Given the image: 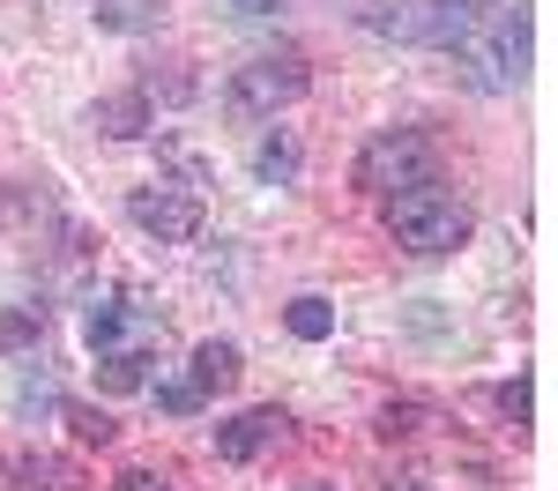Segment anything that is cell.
I'll return each instance as SVG.
<instances>
[{"label":"cell","mask_w":558,"mask_h":491,"mask_svg":"<svg viewBox=\"0 0 558 491\" xmlns=\"http://www.w3.org/2000/svg\"><path fill=\"white\" fill-rule=\"evenodd\" d=\"M157 409H172V417H194V409H209V395H202L194 380H157Z\"/></svg>","instance_id":"cell-17"},{"label":"cell","mask_w":558,"mask_h":491,"mask_svg":"<svg viewBox=\"0 0 558 491\" xmlns=\"http://www.w3.org/2000/svg\"><path fill=\"white\" fill-rule=\"evenodd\" d=\"M439 157H432V134L425 127H380L365 149H357V164H350V179L365 186V194H402V186H417V179H439L432 172Z\"/></svg>","instance_id":"cell-5"},{"label":"cell","mask_w":558,"mask_h":491,"mask_svg":"<svg viewBox=\"0 0 558 491\" xmlns=\"http://www.w3.org/2000/svg\"><path fill=\"white\" fill-rule=\"evenodd\" d=\"M454 67L476 97H507V89L529 83V8L507 0V8H484L470 23V38L454 45Z\"/></svg>","instance_id":"cell-1"},{"label":"cell","mask_w":558,"mask_h":491,"mask_svg":"<svg viewBox=\"0 0 558 491\" xmlns=\"http://www.w3.org/2000/svg\"><path fill=\"white\" fill-rule=\"evenodd\" d=\"M283 328H291L299 343H328V335H336V306L305 291V298H291V306H283Z\"/></svg>","instance_id":"cell-13"},{"label":"cell","mask_w":558,"mask_h":491,"mask_svg":"<svg viewBox=\"0 0 558 491\" xmlns=\"http://www.w3.org/2000/svg\"><path fill=\"white\" fill-rule=\"evenodd\" d=\"M299 491H328V484H299Z\"/></svg>","instance_id":"cell-23"},{"label":"cell","mask_w":558,"mask_h":491,"mask_svg":"<svg viewBox=\"0 0 558 491\" xmlns=\"http://www.w3.org/2000/svg\"><path fill=\"white\" fill-rule=\"evenodd\" d=\"M484 15V0H365L357 23L387 45H454L470 38V23Z\"/></svg>","instance_id":"cell-3"},{"label":"cell","mask_w":558,"mask_h":491,"mask_svg":"<svg viewBox=\"0 0 558 491\" xmlns=\"http://www.w3.org/2000/svg\"><path fill=\"white\" fill-rule=\"evenodd\" d=\"M128 217L134 231H149L157 246H186V238H202V223H209V209H202V194L194 186H134L128 194Z\"/></svg>","instance_id":"cell-6"},{"label":"cell","mask_w":558,"mask_h":491,"mask_svg":"<svg viewBox=\"0 0 558 491\" xmlns=\"http://www.w3.org/2000/svg\"><path fill=\"white\" fill-rule=\"evenodd\" d=\"M283 432H291V417H283L276 402L239 409V417H223V425H216V462H254V454H268Z\"/></svg>","instance_id":"cell-7"},{"label":"cell","mask_w":558,"mask_h":491,"mask_svg":"<svg viewBox=\"0 0 558 491\" xmlns=\"http://www.w3.org/2000/svg\"><path fill=\"white\" fill-rule=\"evenodd\" d=\"M89 127L105 134V142H142V134L157 127L149 89H112V97H97V105H89Z\"/></svg>","instance_id":"cell-8"},{"label":"cell","mask_w":558,"mask_h":491,"mask_svg":"<svg viewBox=\"0 0 558 491\" xmlns=\"http://www.w3.org/2000/svg\"><path fill=\"white\" fill-rule=\"evenodd\" d=\"M216 8H231V15H276L283 0H216Z\"/></svg>","instance_id":"cell-21"},{"label":"cell","mask_w":558,"mask_h":491,"mask_svg":"<svg viewBox=\"0 0 558 491\" xmlns=\"http://www.w3.org/2000/svg\"><path fill=\"white\" fill-rule=\"evenodd\" d=\"M305 60L299 52H260L246 67H231V83H223V112L231 120H276L283 105H299L305 97Z\"/></svg>","instance_id":"cell-4"},{"label":"cell","mask_w":558,"mask_h":491,"mask_svg":"<svg viewBox=\"0 0 558 491\" xmlns=\"http://www.w3.org/2000/svg\"><path fill=\"white\" fill-rule=\"evenodd\" d=\"M38 335H45V306H0V357L38 351Z\"/></svg>","instance_id":"cell-14"},{"label":"cell","mask_w":558,"mask_h":491,"mask_svg":"<svg viewBox=\"0 0 558 491\" xmlns=\"http://www.w3.org/2000/svg\"><path fill=\"white\" fill-rule=\"evenodd\" d=\"M387 491H425V484H417V477H410V484H387Z\"/></svg>","instance_id":"cell-22"},{"label":"cell","mask_w":558,"mask_h":491,"mask_svg":"<svg viewBox=\"0 0 558 491\" xmlns=\"http://www.w3.org/2000/svg\"><path fill=\"white\" fill-rule=\"evenodd\" d=\"M0 477L8 491H75V469L60 454H15V462H0Z\"/></svg>","instance_id":"cell-10"},{"label":"cell","mask_w":558,"mask_h":491,"mask_svg":"<svg viewBox=\"0 0 558 491\" xmlns=\"http://www.w3.org/2000/svg\"><path fill=\"white\" fill-rule=\"evenodd\" d=\"M89 15H97V30H112V38H142V30L165 23V0H97Z\"/></svg>","instance_id":"cell-11"},{"label":"cell","mask_w":558,"mask_h":491,"mask_svg":"<svg viewBox=\"0 0 558 491\" xmlns=\"http://www.w3.org/2000/svg\"><path fill=\"white\" fill-rule=\"evenodd\" d=\"M499 409H507V425H529V380H507V388H499Z\"/></svg>","instance_id":"cell-18"},{"label":"cell","mask_w":558,"mask_h":491,"mask_svg":"<svg viewBox=\"0 0 558 491\" xmlns=\"http://www.w3.org/2000/svg\"><path fill=\"white\" fill-rule=\"evenodd\" d=\"M239 372H246V357H239V343H223V335L194 343V357H186V380H194L202 395H223V388H239Z\"/></svg>","instance_id":"cell-9"},{"label":"cell","mask_w":558,"mask_h":491,"mask_svg":"<svg viewBox=\"0 0 558 491\" xmlns=\"http://www.w3.org/2000/svg\"><path fill=\"white\" fill-rule=\"evenodd\" d=\"M387 238H395L402 254H417V261H447V254L470 246V209H462L454 186L417 179V186L387 194Z\"/></svg>","instance_id":"cell-2"},{"label":"cell","mask_w":558,"mask_h":491,"mask_svg":"<svg viewBox=\"0 0 558 491\" xmlns=\"http://www.w3.org/2000/svg\"><path fill=\"white\" fill-rule=\"evenodd\" d=\"M380 432H387V440H402V432H417V409H387V417H380Z\"/></svg>","instance_id":"cell-20"},{"label":"cell","mask_w":558,"mask_h":491,"mask_svg":"<svg viewBox=\"0 0 558 491\" xmlns=\"http://www.w3.org/2000/svg\"><path fill=\"white\" fill-rule=\"evenodd\" d=\"M112 491H172V477H165V469H120Z\"/></svg>","instance_id":"cell-19"},{"label":"cell","mask_w":558,"mask_h":491,"mask_svg":"<svg viewBox=\"0 0 558 491\" xmlns=\"http://www.w3.org/2000/svg\"><path fill=\"white\" fill-rule=\"evenodd\" d=\"M97 388L105 395H134L142 388V351H105L97 357Z\"/></svg>","instance_id":"cell-16"},{"label":"cell","mask_w":558,"mask_h":491,"mask_svg":"<svg viewBox=\"0 0 558 491\" xmlns=\"http://www.w3.org/2000/svg\"><path fill=\"white\" fill-rule=\"evenodd\" d=\"M60 417H68V432H75L83 446H112L120 440V425H112L97 402H60Z\"/></svg>","instance_id":"cell-15"},{"label":"cell","mask_w":558,"mask_h":491,"mask_svg":"<svg viewBox=\"0 0 558 491\" xmlns=\"http://www.w3.org/2000/svg\"><path fill=\"white\" fill-rule=\"evenodd\" d=\"M299 172H305V149L291 142V134H260L254 142V179L260 186H291Z\"/></svg>","instance_id":"cell-12"}]
</instances>
